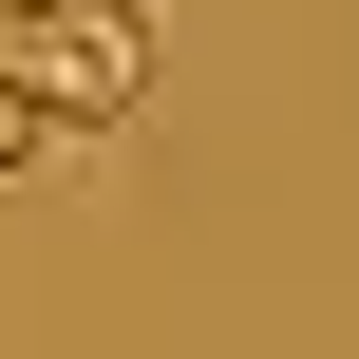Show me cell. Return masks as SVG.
Instances as JSON below:
<instances>
[{
    "mask_svg": "<svg viewBox=\"0 0 359 359\" xmlns=\"http://www.w3.org/2000/svg\"><path fill=\"white\" fill-rule=\"evenodd\" d=\"M57 151H76V133H57V114H38L19 76H0V189H19V170H57Z\"/></svg>",
    "mask_w": 359,
    "mask_h": 359,
    "instance_id": "6da1fadb",
    "label": "cell"
},
{
    "mask_svg": "<svg viewBox=\"0 0 359 359\" xmlns=\"http://www.w3.org/2000/svg\"><path fill=\"white\" fill-rule=\"evenodd\" d=\"M19 19H57V0H19Z\"/></svg>",
    "mask_w": 359,
    "mask_h": 359,
    "instance_id": "7a4b0ae2",
    "label": "cell"
}]
</instances>
